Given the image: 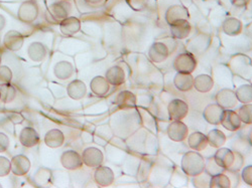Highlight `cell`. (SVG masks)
Instances as JSON below:
<instances>
[{
  "instance_id": "obj_1",
  "label": "cell",
  "mask_w": 252,
  "mask_h": 188,
  "mask_svg": "<svg viewBox=\"0 0 252 188\" xmlns=\"http://www.w3.org/2000/svg\"><path fill=\"white\" fill-rule=\"evenodd\" d=\"M181 166L186 175L191 177H197L198 175L204 173L206 161L200 153L192 150L184 154Z\"/></svg>"
},
{
  "instance_id": "obj_2",
  "label": "cell",
  "mask_w": 252,
  "mask_h": 188,
  "mask_svg": "<svg viewBox=\"0 0 252 188\" xmlns=\"http://www.w3.org/2000/svg\"><path fill=\"white\" fill-rule=\"evenodd\" d=\"M171 45H177L175 38L164 39L153 44V46L149 51V56L151 60L156 62V64L163 62L176 50L175 48L171 47Z\"/></svg>"
},
{
  "instance_id": "obj_3",
  "label": "cell",
  "mask_w": 252,
  "mask_h": 188,
  "mask_svg": "<svg viewBox=\"0 0 252 188\" xmlns=\"http://www.w3.org/2000/svg\"><path fill=\"white\" fill-rule=\"evenodd\" d=\"M197 59L191 53L180 54L174 60V69L177 73L192 74L197 69Z\"/></svg>"
},
{
  "instance_id": "obj_4",
  "label": "cell",
  "mask_w": 252,
  "mask_h": 188,
  "mask_svg": "<svg viewBox=\"0 0 252 188\" xmlns=\"http://www.w3.org/2000/svg\"><path fill=\"white\" fill-rule=\"evenodd\" d=\"M188 113L189 105L181 99H174L167 106V114L172 121H182L188 116Z\"/></svg>"
},
{
  "instance_id": "obj_5",
  "label": "cell",
  "mask_w": 252,
  "mask_h": 188,
  "mask_svg": "<svg viewBox=\"0 0 252 188\" xmlns=\"http://www.w3.org/2000/svg\"><path fill=\"white\" fill-rule=\"evenodd\" d=\"M216 104L224 110L233 109L237 106V98L235 92L231 89H222L216 95Z\"/></svg>"
},
{
  "instance_id": "obj_6",
  "label": "cell",
  "mask_w": 252,
  "mask_h": 188,
  "mask_svg": "<svg viewBox=\"0 0 252 188\" xmlns=\"http://www.w3.org/2000/svg\"><path fill=\"white\" fill-rule=\"evenodd\" d=\"M167 136L174 142H183L189 136V128L183 121H173L167 127Z\"/></svg>"
},
{
  "instance_id": "obj_7",
  "label": "cell",
  "mask_w": 252,
  "mask_h": 188,
  "mask_svg": "<svg viewBox=\"0 0 252 188\" xmlns=\"http://www.w3.org/2000/svg\"><path fill=\"white\" fill-rule=\"evenodd\" d=\"M83 164L90 167V168H96V167L102 165L104 161V155L102 151L96 147H88L82 153Z\"/></svg>"
},
{
  "instance_id": "obj_8",
  "label": "cell",
  "mask_w": 252,
  "mask_h": 188,
  "mask_svg": "<svg viewBox=\"0 0 252 188\" xmlns=\"http://www.w3.org/2000/svg\"><path fill=\"white\" fill-rule=\"evenodd\" d=\"M220 124L226 130L231 131V132H235L241 128L242 122H241L237 112H235L232 109H230V110L223 111V115H222Z\"/></svg>"
},
{
  "instance_id": "obj_9",
  "label": "cell",
  "mask_w": 252,
  "mask_h": 188,
  "mask_svg": "<svg viewBox=\"0 0 252 188\" xmlns=\"http://www.w3.org/2000/svg\"><path fill=\"white\" fill-rule=\"evenodd\" d=\"M170 29L175 39H186L192 32V26L188 19H179L170 25Z\"/></svg>"
},
{
  "instance_id": "obj_10",
  "label": "cell",
  "mask_w": 252,
  "mask_h": 188,
  "mask_svg": "<svg viewBox=\"0 0 252 188\" xmlns=\"http://www.w3.org/2000/svg\"><path fill=\"white\" fill-rule=\"evenodd\" d=\"M61 163L65 169L77 170L83 166V159L78 152L74 150H68L62 154Z\"/></svg>"
},
{
  "instance_id": "obj_11",
  "label": "cell",
  "mask_w": 252,
  "mask_h": 188,
  "mask_svg": "<svg viewBox=\"0 0 252 188\" xmlns=\"http://www.w3.org/2000/svg\"><path fill=\"white\" fill-rule=\"evenodd\" d=\"M189 16H190V13L187 7L182 4H174L165 10L164 20L170 26L179 19H189Z\"/></svg>"
},
{
  "instance_id": "obj_12",
  "label": "cell",
  "mask_w": 252,
  "mask_h": 188,
  "mask_svg": "<svg viewBox=\"0 0 252 188\" xmlns=\"http://www.w3.org/2000/svg\"><path fill=\"white\" fill-rule=\"evenodd\" d=\"M70 4L66 1H60L52 4L48 9V18L53 22H63L69 14Z\"/></svg>"
},
{
  "instance_id": "obj_13",
  "label": "cell",
  "mask_w": 252,
  "mask_h": 188,
  "mask_svg": "<svg viewBox=\"0 0 252 188\" xmlns=\"http://www.w3.org/2000/svg\"><path fill=\"white\" fill-rule=\"evenodd\" d=\"M95 182L102 187L110 186L114 182V172L107 166H98L94 173Z\"/></svg>"
},
{
  "instance_id": "obj_14",
  "label": "cell",
  "mask_w": 252,
  "mask_h": 188,
  "mask_svg": "<svg viewBox=\"0 0 252 188\" xmlns=\"http://www.w3.org/2000/svg\"><path fill=\"white\" fill-rule=\"evenodd\" d=\"M10 162L11 172L16 176H25L31 169V161L25 155H16Z\"/></svg>"
},
{
  "instance_id": "obj_15",
  "label": "cell",
  "mask_w": 252,
  "mask_h": 188,
  "mask_svg": "<svg viewBox=\"0 0 252 188\" xmlns=\"http://www.w3.org/2000/svg\"><path fill=\"white\" fill-rule=\"evenodd\" d=\"M234 160V151L229 148L220 147L214 155L215 163L223 170H228Z\"/></svg>"
},
{
  "instance_id": "obj_16",
  "label": "cell",
  "mask_w": 252,
  "mask_h": 188,
  "mask_svg": "<svg viewBox=\"0 0 252 188\" xmlns=\"http://www.w3.org/2000/svg\"><path fill=\"white\" fill-rule=\"evenodd\" d=\"M224 109H222L217 104H210L208 105L204 111H203V117L206 120L207 123L211 125H220L221 118L223 115Z\"/></svg>"
},
{
  "instance_id": "obj_17",
  "label": "cell",
  "mask_w": 252,
  "mask_h": 188,
  "mask_svg": "<svg viewBox=\"0 0 252 188\" xmlns=\"http://www.w3.org/2000/svg\"><path fill=\"white\" fill-rule=\"evenodd\" d=\"M222 29L229 36H236L242 32L243 24L238 18L227 17L222 24Z\"/></svg>"
},
{
  "instance_id": "obj_18",
  "label": "cell",
  "mask_w": 252,
  "mask_h": 188,
  "mask_svg": "<svg viewBox=\"0 0 252 188\" xmlns=\"http://www.w3.org/2000/svg\"><path fill=\"white\" fill-rule=\"evenodd\" d=\"M19 141L24 147L32 148L39 143V136L33 128L26 127L19 134Z\"/></svg>"
},
{
  "instance_id": "obj_19",
  "label": "cell",
  "mask_w": 252,
  "mask_h": 188,
  "mask_svg": "<svg viewBox=\"0 0 252 188\" xmlns=\"http://www.w3.org/2000/svg\"><path fill=\"white\" fill-rule=\"evenodd\" d=\"M174 85L180 92H190L194 88V78L192 74L177 73L174 78Z\"/></svg>"
},
{
  "instance_id": "obj_20",
  "label": "cell",
  "mask_w": 252,
  "mask_h": 188,
  "mask_svg": "<svg viewBox=\"0 0 252 188\" xmlns=\"http://www.w3.org/2000/svg\"><path fill=\"white\" fill-rule=\"evenodd\" d=\"M188 145L193 151L201 152L205 150L208 146L207 136L202 132H194L188 136Z\"/></svg>"
},
{
  "instance_id": "obj_21",
  "label": "cell",
  "mask_w": 252,
  "mask_h": 188,
  "mask_svg": "<svg viewBox=\"0 0 252 188\" xmlns=\"http://www.w3.org/2000/svg\"><path fill=\"white\" fill-rule=\"evenodd\" d=\"M105 79L107 80L110 86L118 87L125 82V73L121 67L113 66L106 72Z\"/></svg>"
},
{
  "instance_id": "obj_22",
  "label": "cell",
  "mask_w": 252,
  "mask_h": 188,
  "mask_svg": "<svg viewBox=\"0 0 252 188\" xmlns=\"http://www.w3.org/2000/svg\"><path fill=\"white\" fill-rule=\"evenodd\" d=\"M136 104L137 99L135 95L129 91H123L119 93L116 98V105L122 110L133 109L135 108Z\"/></svg>"
},
{
  "instance_id": "obj_23",
  "label": "cell",
  "mask_w": 252,
  "mask_h": 188,
  "mask_svg": "<svg viewBox=\"0 0 252 188\" xmlns=\"http://www.w3.org/2000/svg\"><path fill=\"white\" fill-rule=\"evenodd\" d=\"M214 87V80L211 76L203 74L194 79V89L202 94H206L211 91Z\"/></svg>"
},
{
  "instance_id": "obj_24",
  "label": "cell",
  "mask_w": 252,
  "mask_h": 188,
  "mask_svg": "<svg viewBox=\"0 0 252 188\" xmlns=\"http://www.w3.org/2000/svg\"><path fill=\"white\" fill-rule=\"evenodd\" d=\"M90 89L97 97H104L110 90V85L107 80L102 76L95 77L90 82Z\"/></svg>"
},
{
  "instance_id": "obj_25",
  "label": "cell",
  "mask_w": 252,
  "mask_h": 188,
  "mask_svg": "<svg viewBox=\"0 0 252 188\" xmlns=\"http://www.w3.org/2000/svg\"><path fill=\"white\" fill-rule=\"evenodd\" d=\"M38 13L37 5L33 1L25 2L19 9L18 16L19 18L26 23H32L36 18Z\"/></svg>"
},
{
  "instance_id": "obj_26",
  "label": "cell",
  "mask_w": 252,
  "mask_h": 188,
  "mask_svg": "<svg viewBox=\"0 0 252 188\" xmlns=\"http://www.w3.org/2000/svg\"><path fill=\"white\" fill-rule=\"evenodd\" d=\"M60 28L62 33L66 36H72L76 34L81 28L80 20L76 17H67L63 22H61Z\"/></svg>"
},
{
  "instance_id": "obj_27",
  "label": "cell",
  "mask_w": 252,
  "mask_h": 188,
  "mask_svg": "<svg viewBox=\"0 0 252 188\" xmlns=\"http://www.w3.org/2000/svg\"><path fill=\"white\" fill-rule=\"evenodd\" d=\"M64 142L65 135L59 129H52L45 136V143L50 148H60Z\"/></svg>"
},
{
  "instance_id": "obj_28",
  "label": "cell",
  "mask_w": 252,
  "mask_h": 188,
  "mask_svg": "<svg viewBox=\"0 0 252 188\" xmlns=\"http://www.w3.org/2000/svg\"><path fill=\"white\" fill-rule=\"evenodd\" d=\"M67 92L71 99L80 100V99L85 97V95L87 93V87L84 81H82L80 80H75L69 83V86L67 88Z\"/></svg>"
},
{
  "instance_id": "obj_29",
  "label": "cell",
  "mask_w": 252,
  "mask_h": 188,
  "mask_svg": "<svg viewBox=\"0 0 252 188\" xmlns=\"http://www.w3.org/2000/svg\"><path fill=\"white\" fill-rule=\"evenodd\" d=\"M24 44L23 35L17 31H10L4 37V46L7 50L16 52L22 49Z\"/></svg>"
},
{
  "instance_id": "obj_30",
  "label": "cell",
  "mask_w": 252,
  "mask_h": 188,
  "mask_svg": "<svg viewBox=\"0 0 252 188\" xmlns=\"http://www.w3.org/2000/svg\"><path fill=\"white\" fill-rule=\"evenodd\" d=\"M55 75L59 80L65 81L70 79L74 74V67L69 61L62 60L59 61L54 69Z\"/></svg>"
},
{
  "instance_id": "obj_31",
  "label": "cell",
  "mask_w": 252,
  "mask_h": 188,
  "mask_svg": "<svg viewBox=\"0 0 252 188\" xmlns=\"http://www.w3.org/2000/svg\"><path fill=\"white\" fill-rule=\"evenodd\" d=\"M206 136L208 140V145L217 149L223 147L227 141L226 135L219 129H214L212 131H210Z\"/></svg>"
},
{
  "instance_id": "obj_32",
  "label": "cell",
  "mask_w": 252,
  "mask_h": 188,
  "mask_svg": "<svg viewBox=\"0 0 252 188\" xmlns=\"http://www.w3.org/2000/svg\"><path fill=\"white\" fill-rule=\"evenodd\" d=\"M29 56L33 61H41L47 56V49L40 43H33L29 48Z\"/></svg>"
},
{
  "instance_id": "obj_33",
  "label": "cell",
  "mask_w": 252,
  "mask_h": 188,
  "mask_svg": "<svg viewBox=\"0 0 252 188\" xmlns=\"http://www.w3.org/2000/svg\"><path fill=\"white\" fill-rule=\"evenodd\" d=\"M209 186L211 188H229L231 187V181L227 175L220 172L211 176Z\"/></svg>"
},
{
  "instance_id": "obj_34",
  "label": "cell",
  "mask_w": 252,
  "mask_h": 188,
  "mask_svg": "<svg viewBox=\"0 0 252 188\" xmlns=\"http://www.w3.org/2000/svg\"><path fill=\"white\" fill-rule=\"evenodd\" d=\"M237 101L241 104H248L252 101V88L251 85H242L235 91Z\"/></svg>"
},
{
  "instance_id": "obj_35",
  "label": "cell",
  "mask_w": 252,
  "mask_h": 188,
  "mask_svg": "<svg viewBox=\"0 0 252 188\" xmlns=\"http://www.w3.org/2000/svg\"><path fill=\"white\" fill-rule=\"evenodd\" d=\"M211 44V37L208 34H199L191 43L193 45V51L200 53L201 51H206L208 46Z\"/></svg>"
},
{
  "instance_id": "obj_36",
  "label": "cell",
  "mask_w": 252,
  "mask_h": 188,
  "mask_svg": "<svg viewBox=\"0 0 252 188\" xmlns=\"http://www.w3.org/2000/svg\"><path fill=\"white\" fill-rule=\"evenodd\" d=\"M237 114L242 123L246 125H251L252 123V106L251 103L243 104V106L239 108Z\"/></svg>"
},
{
  "instance_id": "obj_37",
  "label": "cell",
  "mask_w": 252,
  "mask_h": 188,
  "mask_svg": "<svg viewBox=\"0 0 252 188\" xmlns=\"http://www.w3.org/2000/svg\"><path fill=\"white\" fill-rule=\"evenodd\" d=\"M0 95H1V101L7 104L14 100L16 96V90L10 83H7V85H3L0 88Z\"/></svg>"
},
{
  "instance_id": "obj_38",
  "label": "cell",
  "mask_w": 252,
  "mask_h": 188,
  "mask_svg": "<svg viewBox=\"0 0 252 188\" xmlns=\"http://www.w3.org/2000/svg\"><path fill=\"white\" fill-rule=\"evenodd\" d=\"M12 80V72L6 66H0V86L10 83Z\"/></svg>"
},
{
  "instance_id": "obj_39",
  "label": "cell",
  "mask_w": 252,
  "mask_h": 188,
  "mask_svg": "<svg viewBox=\"0 0 252 188\" xmlns=\"http://www.w3.org/2000/svg\"><path fill=\"white\" fill-rule=\"evenodd\" d=\"M243 165H244V157L240 153L234 152L233 163L230 166V168L228 170L231 172H238L242 169Z\"/></svg>"
},
{
  "instance_id": "obj_40",
  "label": "cell",
  "mask_w": 252,
  "mask_h": 188,
  "mask_svg": "<svg viewBox=\"0 0 252 188\" xmlns=\"http://www.w3.org/2000/svg\"><path fill=\"white\" fill-rule=\"evenodd\" d=\"M11 172V162L3 156H0V177L7 176Z\"/></svg>"
},
{
  "instance_id": "obj_41",
  "label": "cell",
  "mask_w": 252,
  "mask_h": 188,
  "mask_svg": "<svg viewBox=\"0 0 252 188\" xmlns=\"http://www.w3.org/2000/svg\"><path fill=\"white\" fill-rule=\"evenodd\" d=\"M241 177L243 179V181L249 185L252 186V166H246L245 168L242 170L241 172Z\"/></svg>"
},
{
  "instance_id": "obj_42",
  "label": "cell",
  "mask_w": 252,
  "mask_h": 188,
  "mask_svg": "<svg viewBox=\"0 0 252 188\" xmlns=\"http://www.w3.org/2000/svg\"><path fill=\"white\" fill-rule=\"evenodd\" d=\"M9 139L4 133H0V153L4 152L8 149Z\"/></svg>"
},
{
  "instance_id": "obj_43",
  "label": "cell",
  "mask_w": 252,
  "mask_h": 188,
  "mask_svg": "<svg viewBox=\"0 0 252 188\" xmlns=\"http://www.w3.org/2000/svg\"><path fill=\"white\" fill-rule=\"evenodd\" d=\"M231 3H232V5H234L235 7H238V8H241V7H244L246 6L250 0H230Z\"/></svg>"
},
{
  "instance_id": "obj_44",
  "label": "cell",
  "mask_w": 252,
  "mask_h": 188,
  "mask_svg": "<svg viewBox=\"0 0 252 188\" xmlns=\"http://www.w3.org/2000/svg\"><path fill=\"white\" fill-rule=\"evenodd\" d=\"M85 1L90 5H99L105 2V0H85Z\"/></svg>"
},
{
  "instance_id": "obj_45",
  "label": "cell",
  "mask_w": 252,
  "mask_h": 188,
  "mask_svg": "<svg viewBox=\"0 0 252 188\" xmlns=\"http://www.w3.org/2000/svg\"><path fill=\"white\" fill-rule=\"evenodd\" d=\"M4 18L2 17V15H0V30H1L4 27Z\"/></svg>"
},
{
  "instance_id": "obj_46",
  "label": "cell",
  "mask_w": 252,
  "mask_h": 188,
  "mask_svg": "<svg viewBox=\"0 0 252 188\" xmlns=\"http://www.w3.org/2000/svg\"><path fill=\"white\" fill-rule=\"evenodd\" d=\"M0 66H1V57H0Z\"/></svg>"
},
{
  "instance_id": "obj_47",
  "label": "cell",
  "mask_w": 252,
  "mask_h": 188,
  "mask_svg": "<svg viewBox=\"0 0 252 188\" xmlns=\"http://www.w3.org/2000/svg\"><path fill=\"white\" fill-rule=\"evenodd\" d=\"M0 101H1V95H0Z\"/></svg>"
},
{
  "instance_id": "obj_48",
  "label": "cell",
  "mask_w": 252,
  "mask_h": 188,
  "mask_svg": "<svg viewBox=\"0 0 252 188\" xmlns=\"http://www.w3.org/2000/svg\"><path fill=\"white\" fill-rule=\"evenodd\" d=\"M0 187H1V183H0Z\"/></svg>"
}]
</instances>
